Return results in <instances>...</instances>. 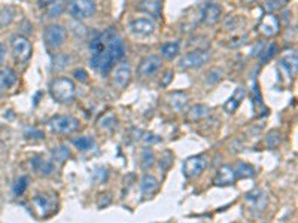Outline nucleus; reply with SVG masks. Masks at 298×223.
Here are the masks:
<instances>
[{
	"mask_svg": "<svg viewBox=\"0 0 298 223\" xmlns=\"http://www.w3.org/2000/svg\"><path fill=\"white\" fill-rule=\"evenodd\" d=\"M245 97H246V88H245V87H237L236 91L233 92V95L227 100V103H225L224 109H225L228 113L236 112V110H237V107H239V106L242 104V101L245 100Z\"/></svg>",
	"mask_w": 298,
	"mask_h": 223,
	"instance_id": "nucleus-17",
	"label": "nucleus"
},
{
	"mask_svg": "<svg viewBox=\"0 0 298 223\" xmlns=\"http://www.w3.org/2000/svg\"><path fill=\"white\" fill-rule=\"evenodd\" d=\"M5 55H6V48H5V45L0 44V63L3 61Z\"/></svg>",
	"mask_w": 298,
	"mask_h": 223,
	"instance_id": "nucleus-37",
	"label": "nucleus"
},
{
	"mask_svg": "<svg viewBox=\"0 0 298 223\" xmlns=\"http://www.w3.org/2000/svg\"><path fill=\"white\" fill-rule=\"evenodd\" d=\"M39 8L46 14L48 18H55L64 11L66 0H39Z\"/></svg>",
	"mask_w": 298,
	"mask_h": 223,
	"instance_id": "nucleus-12",
	"label": "nucleus"
},
{
	"mask_svg": "<svg viewBox=\"0 0 298 223\" xmlns=\"http://www.w3.org/2000/svg\"><path fill=\"white\" fill-rule=\"evenodd\" d=\"M158 186H160L158 180L152 174H145L142 178V183H140V189L145 196H152L158 190Z\"/></svg>",
	"mask_w": 298,
	"mask_h": 223,
	"instance_id": "nucleus-21",
	"label": "nucleus"
},
{
	"mask_svg": "<svg viewBox=\"0 0 298 223\" xmlns=\"http://www.w3.org/2000/svg\"><path fill=\"white\" fill-rule=\"evenodd\" d=\"M208 164H209V159L206 155L191 156L183 162V174L189 178L197 177L206 170Z\"/></svg>",
	"mask_w": 298,
	"mask_h": 223,
	"instance_id": "nucleus-8",
	"label": "nucleus"
},
{
	"mask_svg": "<svg viewBox=\"0 0 298 223\" xmlns=\"http://www.w3.org/2000/svg\"><path fill=\"white\" fill-rule=\"evenodd\" d=\"M79 127H81L79 121L69 115L54 116L48 121V128L54 134H72L78 131Z\"/></svg>",
	"mask_w": 298,
	"mask_h": 223,
	"instance_id": "nucleus-3",
	"label": "nucleus"
},
{
	"mask_svg": "<svg viewBox=\"0 0 298 223\" xmlns=\"http://www.w3.org/2000/svg\"><path fill=\"white\" fill-rule=\"evenodd\" d=\"M15 14L17 12L12 6H5V8L0 9V30L5 29L6 26H9L14 21Z\"/></svg>",
	"mask_w": 298,
	"mask_h": 223,
	"instance_id": "nucleus-25",
	"label": "nucleus"
},
{
	"mask_svg": "<svg viewBox=\"0 0 298 223\" xmlns=\"http://www.w3.org/2000/svg\"><path fill=\"white\" fill-rule=\"evenodd\" d=\"M209 112H211V110H209L208 106H205V104H197V106H194V107L189 109L188 118H189V121H198V119L206 118V116L209 115Z\"/></svg>",
	"mask_w": 298,
	"mask_h": 223,
	"instance_id": "nucleus-24",
	"label": "nucleus"
},
{
	"mask_svg": "<svg viewBox=\"0 0 298 223\" xmlns=\"http://www.w3.org/2000/svg\"><path fill=\"white\" fill-rule=\"evenodd\" d=\"M66 38H67V32L60 24H51V26H48L45 29V33H43L45 44H46L48 48H51V49L60 48L61 45L64 44Z\"/></svg>",
	"mask_w": 298,
	"mask_h": 223,
	"instance_id": "nucleus-6",
	"label": "nucleus"
},
{
	"mask_svg": "<svg viewBox=\"0 0 298 223\" xmlns=\"http://www.w3.org/2000/svg\"><path fill=\"white\" fill-rule=\"evenodd\" d=\"M73 144L79 149V150H82V152H85V150H89V149H92L94 147V138L92 137H88V135H81V137H76V138H73Z\"/></svg>",
	"mask_w": 298,
	"mask_h": 223,
	"instance_id": "nucleus-26",
	"label": "nucleus"
},
{
	"mask_svg": "<svg viewBox=\"0 0 298 223\" xmlns=\"http://www.w3.org/2000/svg\"><path fill=\"white\" fill-rule=\"evenodd\" d=\"M89 51L91 67L95 72L106 75L124 57L126 46L114 29H108L89 42Z\"/></svg>",
	"mask_w": 298,
	"mask_h": 223,
	"instance_id": "nucleus-1",
	"label": "nucleus"
},
{
	"mask_svg": "<svg viewBox=\"0 0 298 223\" xmlns=\"http://www.w3.org/2000/svg\"><path fill=\"white\" fill-rule=\"evenodd\" d=\"M279 29H280V24H279V20L273 15V14H267L264 15V18L261 20L259 23V32L267 36V38H271L274 35L279 33Z\"/></svg>",
	"mask_w": 298,
	"mask_h": 223,
	"instance_id": "nucleus-11",
	"label": "nucleus"
},
{
	"mask_svg": "<svg viewBox=\"0 0 298 223\" xmlns=\"http://www.w3.org/2000/svg\"><path fill=\"white\" fill-rule=\"evenodd\" d=\"M52 156H54V159H57L58 162H63V161H66V159L70 156V152H69L67 146H58V147H55V149L52 150Z\"/></svg>",
	"mask_w": 298,
	"mask_h": 223,
	"instance_id": "nucleus-29",
	"label": "nucleus"
},
{
	"mask_svg": "<svg viewBox=\"0 0 298 223\" xmlns=\"http://www.w3.org/2000/svg\"><path fill=\"white\" fill-rule=\"evenodd\" d=\"M32 168H33L36 173L42 174V176H51V174L55 171V165H54L51 161L43 159V158H35V159L32 161Z\"/></svg>",
	"mask_w": 298,
	"mask_h": 223,
	"instance_id": "nucleus-19",
	"label": "nucleus"
},
{
	"mask_svg": "<svg viewBox=\"0 0 298 223\" xmlns=\"http://www.w3.org/2000/svg\"><path fill=\"white\" fill-rule=\"evenodd\" d=\"M75 76H76V79H79L81 82H86V72L85 70H82V69H78V70H75Z\"/></svg>",
	"mask_w": 298,
	"mask_h": 223,
	"instance_id": "nucleus-36",
	"label": "nucleus"
},
{
	"mask_svg": "<svg viewBox=\"0 0 298 223\" xmlns=\"http://www.w3.org/2000/svg\"><path fill=\"white\" fill-rule=\"evenodd\" d=\"M154 159L155 158H154L152 150L151 149H145L143 153H142V165H143V168H151L154 165V162H155Z\"/></svg>",
	"mask_w": 298,
	"mask_h": 223,
	"instance_id": "nucleus-31",
	"label": "nucleus"
},
{
	"mask_svg": "<svg viewBox=\"0 0 298 223\" xmlns=\"http://www.w3.org/2000/svg\"><path fill=\"white\" fill-rule=\"evenodd\" d=\"M161 58L157 57V55H148L145 57L140 64H139V69H137V73L142 76V78H149V76H154L160 69H161Z\"/></svg>",
	"mask_w": 298,
	"mask_h": 223,
	"instance_id": "nucleus-10",
	"label": "nucleus"
},
{
	"mask_svg": "<svg viewBox=\"0 0 298 223\" xmlns=\"http://www.w3.org/2000/svg\"><path fill=\"white\" fill-rule=\"evenodd\" d=\"M209 60H211V52H209V51L197 49V51H192V52L186 54L185 57H182L180 61H179V67H180L182 70L200 69V67H203Z\"/></svg>",
	"mask_w": 298,
	"mask_h": 223,
	"instance_id": "nucleus-4",
	"label": "nucleus"
},
{
	"mask_svg": "<svg viewBox=\"0 0 298 223\" xmlns=\"http://www.w3.org/2000/svg\"><path fill=\"white\" fill-rule=\"evenodd\" d=\"M17 82V75L12 69H0V91L11 88Z\"/></svg>",
	"mask_w": 298,
	"mask_h": 223,
	"instance_id": "nucleus-23",
	"label": "nucleus"
},
{
	"mask_svg": "<svg viewBox=\"0 0 298 223\" xmlns=\"http://www.w3.org/2000/svg\"><path fill=\"white\" fill-rule=\"evenodd\" d=\"M221 78H222V72H221L219 69H213V70H211V72L208 73L206 84H209V85H215L216 82H219V81H221Z\"/></svg>",
	"mask_w": 298,
	"mask_h": 223,
	"instance_id": "nucleus-33",
	"label": "nucleus"
},
{
	"mask_svg": "<svg viewBox=\"0 0 298 223\" xmlns=\"http://www.w3.org/2000/svg\"><path fill=\"white\" fill-rule=\"evenodd\" d=\"M222 15V9L219 5L216 3H208L203 9V14H202V20L206 26H213L219 21Z\"/></svg>",
	"mask_w": 298,
	"mask_h": 223,
	"instance_id": "nucleus-16",
	"label": "nucleus"
},
{
	"mask_svg": "<svg viewBox=\"0 0 298 223\" xmlns=\"http://www.w3.org/2000/svg\"><path fill=\"white\" fill-rule=\"evenodd\" d=\"M169 101H170L171 107L177 112H183L185 107L188 106V101H189V97L188 94L182 92V91H176L169 95Z\"/></svg>",
	"mask_w": 298,
	"mask_h": 223,
	"instance_id": "nucleus-20",
	"label": "nucleus"
},
{
	"mask_svg": "<svg viewBox=\"0 0 298 223\" xmlns=\"http://www.w3.org/2000/svg\"><path fill=\"white\" fill-rule=\"evenodd\" d=\"M276 52H277V46H276V44H270L268 45V48L262 52V55H261V61H262V63H265V61H267V60H270Z\"/></svg>",
	"mask_w": 298,
	"mask_h": 223,
	"instance_id": "nucleus-34",
	"label": "nucleus"
},
{
	"mask_svg": "<svg viewBox=\"0 0 298 223\" xmlns=\"http://www.w3.org/2000/svg\"><path fill=\"white\" fill-rule=\"evenodd\" d=\"M11 46H12V54H14V58L18 61V63H26L30 55H32V44L29 42L27 38L21 36V35H17V36H12L11 39Z\"/></svg>",
	"mask_w": 298,
	"mask_h": 223,
	"instance_id": "nucleus-7",
	"label": "nucleus"
},
{
	"mask_svg": "<svg viewBox=\"0 0 298 223\" xmlns=\"http://www.w3.org/2000/svg\"><path fill=\"white\" fill-rule=\"evenodd\" d=\"M161 55L167 60H173L177 54H179V44L177 42H169V44H164L160 49Z\"/></svg>",
	"mask_w": 298,
	"mask_h": 223,
	"instance_id": "nucleus-27",
	"label": "nucleus"
},
{
	"mask_svg": "<svg viewBox=\"0 0 298 223\" xmlns=\"http://www.w3.org/2000/svg\"><path fill=\"white\" fill-rule=\"evenodd\" d=\"M130 29L134 35L137 36H149L154 33L155 30V24L152 20L149 18H139V20H134L131 24H130Z\"/></svg>",
	"mask_w": 298,
	"mask_h": 223,
	"instance_id": "nucleus-13",
	"label": "nucleus"
},
{
	"mask_svg": "<svg viewBox=\"0 0 298 223\" xmlns=\"http://www.w3.org/2000/svg\"><path fill=\"white\" fill-rule=\"evenodd\" d=\"M51 97L60 104H69L76 97V87L70 78H57L49 84Z\"/></svg>",
	"mask_w": 298,
	"mask_h": 223,
	"instance_id": "nucleus-2",
	"label": "nucleus"
},
{
	"mask_svg": "<svg viewBox=\"0 0 298 223\" xmlns=\"http://www.w3.org/2000/svg\"><path fill=\"white\" fill-rule=\"evenodd\" d=\"M139 11L158 18L161 15V0H140Z\"/></svg>",
	"mask_w": 298,
	"mask_h": 223,
	"instance_id": "nucleus-18",
	"label": "nucleus"
},
{
	"mask_svg": "<svg viewBox=\"0 0 298 223\" xmlns=\"http://www.w3.org/2000/svg\"><path fill=\"white\" fill-rule=\"evenodd\" d=\"M236 178H237L236 170L231 165H222L216 173L215 184L216 186H230L236 181Z\"/></svg>",
	"mask_w": 298,
	"mask_h": 223,
	"instance_id": "nucleus-14",
	"label": "nucleus"
},
{
	"mask_svg": "<svg viewBox=\"0 0 298 223\" xmlns=\"http://www.w3.org/2000/svg\"><path fill=\"white\" fill-rule=\"evenodd\" d=\"M280 67H283L286 70V73L289 76H295L297 75V67H298V58L295 51H286L280 55V61H279Z\"/></svg>",
	"mask_w": 298,
	"mask_h": 223,
	"instance_id": "nucleus-15",
	"label": "nucleus"
},
{
	"mask_svg": "<svg viewBox=\"0 0 298 223\" xmlns=\"http://www.w3.org/2000/svg\"><path fill=\"white\" fill-rule=\"evenodd\" d=\"M33 204H35V207L38 208V211H39V214H41L42 217L48 216V214L52 213V210H54L52 199L48 198V196H45V195H38V196H35Z\"/></svg>",
	"mask_w": 298,
	"mask_h": 223,
	"instance_id": "nucleus-22",
	"label": "nucleus"
},
{
	"mask_svg": "<svg viewBox=\"0 0 298 223\" xmlns=\"http://www.w3.org/2000/svg\"><path fill=\"white\" fill-rule=\"evenodd\" d=\"M70 15L76 20H86L95 14V3L94 0H70L67 6Z\"/></svg>",
	"mask_w": 298,
	"mask_h": 223,
	"instance_id": "nucleus-5",
	"label": "nucleus"
},
{
	"mask_svg": "<svg viewBox=\"0 0 298 223\" xmlns=\"http://www.w3.org/2000/svg\"><path fill=\"white\" fill-rule=\"evenodd\" d=\"M112 122H115V118H114L112 115H108V116H105V118L100 121V127L105 128V130H112V128L115 127V124H112Z\"/></svg>",
	"mask_w": 298,
	"mask_h": 223,
	"instance_id": "nucleus-35",
	"label": "nucleus"
},
{
	"mask_svg": "<svg viewBox=\"0 0 298 223\" xmlns=\"http://www.w3.org/2000/svg\"><path fill=\"white\" fill-rule=\"evenodd\" d=\"M112 79H114V85L117 88H127L130 81H131V67H130L127 61H121L115 66Z\"/></svg>",
	"mask_w": 298,
	"mask_h": 223,
	"instance_id": "nucleus-9",
	"label": "nucleus"
},
{
	"mask_svg": "<svg viewBox=\"0 0 298 223\" xmlns=\"http://www.w3.org/2000/svg\"><path fill=\"white\" fill-rule=\"evenodd\" d=\"M280 138H282V135H280L279 131H271V133L267 135L265 143H267L268 147H276L280 143Z\"/></svg>",
	"mask_w": 298,
	"mask_h": 223,
	"instance_id": "nucleus-32",
	"label": "nucleus"
},
{
	"mask_svg": "<svg viewBox=\"0 0 298 223\" xmlns=\"http://www.w3.org/2000/svg\"><path fill=\"white\" fill-rule=\"evenodd\" d=\"M234 170H236V174L240 177H254L255 176V168L245 162H239Z\"/></svg>",
	"mask_w": 298,
	"mask_h": 223,
	"instance_id": "nucleus-28",
	"label": "nucleus"
},
{
	"mask_svg": "<svg viewBox=\"0 0 298 223\" xmlns=\"http://www.w3.org/2000/svg\"><path fill=\"white\" fill-rule=\"evenodd\" d=\"M29 181H30V178L27 177V176H23V177L18 178L17 183H15V186H14V193L17 196L18 195H23L26 192V189L29 187Z\"/></svg>",
	"mask_w": 298,
	"mask_h": 223,
	"instance_id": "nucleus-30",
	"label": "nucleus"
}]
</instances>
